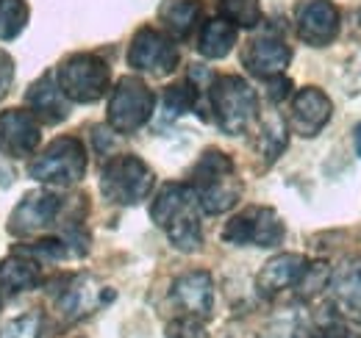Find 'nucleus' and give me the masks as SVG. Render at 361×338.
<instances>
[{"label": "nucleus", "mask_w": 361, "mask_h": 338, "mask_svg": "<svg viewBox=\"0 0 361 338\" xmlns=\"http://www.w3.org/2000/svg\"><path fill=\"white\" fill-rule=\"evenodd\" d=\"M42 336V316L39 313H23L8 319L0 327V338H39Z\"/></svg>", "instance_id": "27"}, {"label": "nucleus", "mask_w": 361, "mask_h": 338, "mask_svg": "<svg viewBox=\"0 0 361 338\" xmlns=\"http://www.w3.org/2000/svg\"><path fill=\"white\" fill-rule=\"evenodd\" d=\"M153 183H156L153 169L136 156H117L106 161V167L100 172V192L109 203H117V206H136L147 200V194L153 192Z\"/></svg>", "instance_id": "5"}, {"label": "nucleus", "mask_w": 361, "mask_h": 338, "mask_svg": "<svg viewBox=\"0 0 361 338\" xmlns=\"http://www.w3.org/2000/svg\"><path fill=\"white\" fill-rule=\"evenodd\" d=\"M189 186L197 194V203L206 213L231 211L242 197V183L236 177V167L223 150H206L192 167Z\"/></svg>", "instance_id": "2"}, {"label": "nucleus", "mask_w": 361, "mask_h": 338, "mask_svg": "<svg viewBox=\"0 0 361 338\" xmlns=\"http://www.w3.org/2000/svg\"><path fill=\"white\" fill-rule=\"evenodd\" d=\"M350 338H361V336H350Z\"/></svg>", "instance_id": "35"}, {"label": "nucleus", "mask_w": 361, "mask_h": 338, "mask_svg": "<svg viewBox=\"0 0 361 338\" xmlns=\"http://www.w3.org/2000/svg\"><path fill=\"white\" fill-rule=\"evenodd\" d=\"M339 8L331 0H303L295 8V28L298 37L312 47H328L339 37Z\"/></svg>", "instance_id": "10"}, {"label": "nucleus", "mask_w": 361, "mask_h": 338, "mask_svg": "<svg viewBox=\"0 0 361 338\" xmlns=\"http://www.w3.org/2000/svg\"><path fill=\"white\" fill-rule=\"evenodd\" d=\"M236 44V25H231L228 20L217 17L203 23L200 37H197V50L206 58H226Z\"/></svg>", "instance_id": "22"}, {"label": "nucleus", "mask_w": 361, "mask_h": 338, "mask_svg": "<svg viewBox=\"0 0 361 338\" xmlns=\"http://www.w3.org/2000/svg\"><path fill=\"white\" fill-rule=\"evenodd\" d=\"M28 25L25 0H0V39H14Z\"/></svg>", "instance_id": "25"}, {"label": "nucleus", "mask_w": 361, "mask_h": 338, "mask_svg": "<svg viewBox=\"0 0 361 338\" xmlns=\"http://www.w3.org/2000/svg\"><path fill=\"white\" fill-rule=\"evenodd\" d=\"M353 147H356V156L361 158V123L353 127Z\"/></svg>", "instance_id": "33"}, {"label": "nucleus", "mask_w": 361, "mask_h": 338, "mask_svg": "<svg viewBox=\"0 0 361 338\" xmlns=\"http://www.w3.org/2000/svg\"><path fill=\"white\" fill-rule=\"evenodd\" d=\"M128 64L145 75H170L178 67V47L156 28H139L128 44Z\"/></svg>", "instance_id": "9"}, {"label": "nucleus", "mask_w": 361, "mask_h": 338, "mask_svg": "<svg viewBox=\"0 0 361 338\" xmlns=\"http://www.w3.org/2000/svg\"><path fill=\"white\" fill-rule=\"evenodd\" d=\"M359 23H361V8H359Z\"/></svg>", "instance_id": "34"}, {"label": "nucleus", "mask_w": 361, "mask_h": 338, "mask_svg": "<svg viewBox=\"0 0 361 338\" xmlns=\"http://www.w3.org/2000/svg\"><path fill=\"white\" fill-rule=\"evenodd\" d=\"M197 106V86L192 81H180L164 89V111L170 117H180Z\"/></svg>", "instance_id": "26"}, {"label": "nucleus", "mask_w": 361, "mask_h": 338, "mask_svg": "<svg viewBox=\"0 0 361 338\" xmlns=\"http://www.w3.org/2000/svg\"><path fill=\"white\" fill-rule=\"evenodd\" d=\"M56 81L61 86V92L67 94V100L73 103H94L109 92V64L94 56V53H75L67 56L59 64Z\"/></svg>", "instance_id": "6"}, {"label": "nucleus", "mask_w": 361, "mask_h": 338, "mask_svg": "<svg viewBox=\"0 0 361 338\" xmlns=\"http://www.w3.org/2000/svg\"><path fill=\"white\" fill-rule=\"evenodd\" d=\"M309 269V258L300 253H281L264 263L256 277V289L264 299H272L286 289H298Z\"/></svg>", "instance_id": "16"}, {"label": "nucleus", "mask_w": 361, "mask_h": 338, "mask_svg": "<svg viewBox=\"0 0 361 338\" xmlns=\"http://www.w3.org/2000/svg\"><path fill=\"white\" fill-rule=\"evenodd\" d=\"M156 94L134 75L120 78L109 97V127L114 133H136L153 117Z\"/></svg>", "instance_id": "7"}, {"label": "nucleus", "mask_w": 361, "mask_h": 338, "mask_svg": "<svg viewBox=\"0 0 361 338\" xmlns=\"http://www.w3.org/2000/svg\"><path fill=\"white\" fill-rule=\"evenodd\" d=\"M64 211V200L56 197L53 192H31L25 194L17 208L8 216V233L11 236H34V233H42L47 230L59 213Z\"/></svg>", "instance_id": "11"}, {"label": "nucleus", "mask_w": 361, "mask_h": 338, "mask_svg": "<svg viewBox=\"0 0 361 338\" xmlns=\"http://www.w3.org/2000/svg\"><path fill=\"white\" fill-rule=\"evenodd\" d=\"M39 120L31 111L8 108L0 114V153L8 158H28L39 147Z\"/></svg>", "instance_id": "12"}, {"label": "nucleus", "mask_w": 361, "mask_h": 338, "mask_svg": "<svg viewBox=\"0 0 361 338\" xmlns=\"http://www.w3.org/2000/svg\"><path fill=\"white\" fill-rule=\"evenodd\" d=\"M109 292H103L92 277L81 275V277H73L67 280V286L61 289L59 294V313L67 319V322H75V319H84L90 316L92 311H97L106 299Z\"/></svg>", "instance_id": "18"}, {"label": "nucleus", "mask_w": 361, "mask_h": 338, "mask_svg": "<svg viewBox=\"0 0 361 338\" xmlns=\"http://www.w3.org/2000/svg\"><path fill=\"white\" fill-rule=\"evenodd\" d=\"M292 61V50L275 34H262L253 37L242 50V64L247 67V73H253L256 78H272V75H283V70Z\"/></svg>", "instance_id": "15"}, {"label": "nucleus", "mask_w": 361, "mask_h": 338, "mask_svg": "<svg viewBox=\"0 0 361 338\" xmlns=\"http://www.w3.org/2000/svg\"><path fill=\"white\" fill-rule=\"evenodd\" d=\"M25 103L31 106V114L37 120L47 123V125H59L70 114V100H67V94L61 92L59 81L50 73L42 75L37 84H31L28 94H25Z\"/></svg>", "instance_id": "19"}, {"label": "nucleus", "mask_w": 361, "mask_h": 338, "mask_svg": "<svg viewBox=\"0 0 361 338\" xmlns=\"http://www.w3.org/2000/svg\"><path fill=\"white\" fill-rule=\"evenodd\" d=\"M39 283H42L39 261L28 258L25 253H14L11 258L0 261V302L14 299L23 292H31Z\"/></svg>", "instance_id": "20"}, {"label": "nucleus", "mask_w": 361, "mask_h": 338, "mask_svg": "<svg viewBox=\"0 0 361 338\" xmlns=\"http://www.w3.org/2000/svg\"><path fill=\"white\" fill-rule=\"evenodd\" d=\"M203 3L200 0H161L159 6V20L173 39H189L195 28L200 25Z\"/></svg>", "instance_id": "21"}, {"label": "nucleus", "mask_w": 361, "mask_h": 338, "mask_svg": "<svg viewBox=\"0 0 361 338\" xmlns=\"http://www.w3.org/2000/svg\"><path fill=\"white\" fill-rule=\"evenodd\" d=\"M342 86L348 94H359L361 92V50L353 53V58H348L345 73H342Z\"/></svg>", "instance_id": "29"}, {"label": "nucleus", "mask_w": 361, "mask_h": 338, "mask_svg": "<svg viewBox=\"0 0 361 338\" xmlns=\"http://www.w3.org/2000/svg\"><path fill=\"white\" fill-rule=\"evenodd\" d=\"M167 338H209L206 327H203V319H195V316H178L167 325Z\"/></svg>", "instance_id": "28"}, {"label": "nucleus", "mask_w": 361, "mask_h": 338, "mask_svg": "<svg viewBox=\"0 0 361 338\" xmlns=\"http://www.w3.org/2000/svg\"><path fill=\"white\" fill-rule=\"evenodd\" d=\"M28 175L47 186H75L87 175V150L75 136H59L28 164Z\"/></svg>", "instance_id": "4"}, {"label": "nucleus", "mask_w": 361, "mask_h": 338, "mask_svg": "<svg viewBox=\"0 0 361 338\" xmlns=\"http://www.w3.org/2000/svg\"><path fill=\"white\" fill-rule=\"evenodd\" d=\"M289 94H292V81H289V78H283V75L267 78V97H270L272 103H281V100H286Z\"/></svg>", "instance_id": "31"}, {"label": "nucleus", "mask_w": 361, "mask_h": 338, "mask_svg": "<svg viewBox=\"0 0 361 338\" xmlns=\"http://www.w3.org/2000/svg\"><path fill=\"white\" fill-rule=\"evenodd\" d=\"M328 283H331L328 289H331L334 308L345 319L361 325V255H353V258L342 261Z\"/></svg>", "instance_id": "17"}, {"label": "nucleus", "mask_w": 361, "mask_h": 338, "mask_svg": "<svg viewBox=\"0 0 361 338\" xmlns=\"http://www.w3.org/2000/svg\"><path fill=\"white\" fill-rule=\"evenodd\" d=\"M262 338H300V325L295 319H281V322L270 325L262 333Z\"/></svg>", "instance_id": "30"}, {"label": "nucleus", "mask_w": 361, "mask_h": 338, "mask_svg": "<svg viewBox=\"0 0 361 338\" xmlns=\"http://www.w3.org/2000/svg\"><path fill=\"white\" fill-rule=\"evenodd\" d=\"M173 302L183 316H195V319H209L212 308H214V280L209 272L203 269H192L186 275L176 277L173 283Z\"/></svg>", "instance_id": "14"}, {"label": "nucleus", "mask_w": 361, "mask_h": 338, "mask_svg": "<svg viewBox=\"0 0 361 338\" xmlns=\"http://www.w3.org/2000/svg\"><path fill=\"white\" fill-rule=\"evenodd\" d=\"M334 114V103L331 97L317 89V86H306L292 97V111H289V125L298 136L303 139H314L322 127L331 123Z\"/></svg>", "instance_id": "13"}, {"label": "nucleus", "mask_w": 361, "mask_h": 338, "mask_svg": "<svg viewBox=\"0 0 361 338\" xmlns=\"http://www.w3.org/2000/svg\"><path fill=\"white\" fill-rule=\"evenodd\" d=\"M256 150L259 156H264V164H272L283 150H286V125L281 117H267L259 127V139H256Z\"/></svg>", "instance_id": "23"}, {"label": "nucleus", "mask_w": 361, "mask_h": 338, "mask_svg": "<svg viewBox=\"0 0 361 338\" xmlns=\"http://www.w3.org/2000/svg\"><path fill=\"white\" fill-rule=\"evenodd\" d=\"M11 81H14V61H11V56L6 50H0V100L6 97Z\"/></svg>", "instance_id": "32"}, {"label": "nucleus", "mask_w": 361, "mask_h": 338, "mask_svg": "<svg viewBox=\"0 0 361 338\" xmlns=\"http://www.w3.org/2000/svg\"><path fill=\"white\" fill-rule=\"evenodd\" d=\"M200 203L189 183H167L153 206V222L167 233L170 244L180 253H195L203 244V227H200Z\"/></svg>", "instance_id": "1"}, {"label": "nucleus", "mask_w": 361, "mask_h": 338, "mask_svg": "<svg viewBox=\"0 0 361 338\" xmlns=\"http://www.w3.org/2000/svg\"><path fill=\"white\" fill-rule=\"evenodd\" d=\"M220 17L236 28H256L262 23L259 0H217Z\"/></svg>", "instance_id": "24"}, {"label": "nucleus", "mask_w": 361, "mask_h": 338, "mask_svg": "<svg viewBox=\"0 0 361 338\" xmlns=\"http://www.w3.org/2000/svg\"><path fill=\"white\" fill-rule=\"evenodd\" d=\"M209 103H212V111H214V120H217L220 130L228 136L247 133L259 117L256 92L239 75L214 78L212 89H209Z\"/></svg>", "instance_id": "3"}, {"label": "nucleus", "mask_w": 361, "mask_h": 338, "mask_svg": "<svg viewBox=\"0 0 361 338\" xmlns=\"http://www.w3.org/2000/svg\"><path fill=\"white\" fill-rule=\"evenodd\" d=\"M283 236L286 227L281 216L267 206H250L223 227V239L236 247H278Z\"/></svg>", "instance_id": "8"}]
</instances>
